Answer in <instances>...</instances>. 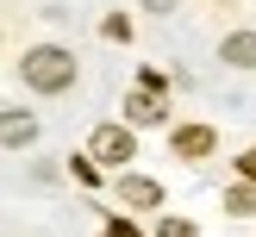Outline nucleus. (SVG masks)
<instances>
[{
    "instance_id": "4",
    "label": "nucleus",
    "mask_w": 256,
    "mask_h": 237,
    "mask_svg": "<svg viewBox=\"0 0 256 237\" xmlns=\"http://www.w3.org/2000/svg\"><path fill=\"white\" fill-rule=\"evenodd\" d=\"M232 69H256V31H232L225 37V50H219Z\"/></svg>"
},
{
    "instance_id": "8",
    "label": "nucleus",
    "mask_w": 256,
    "mask_h": 237,
    "mask_svg": "<svg viewBox=\"0 0 256 237\" xmlns=\"http://www.w3.org/2000/svg\"><path fill=\"white\" fill-rule=\"evenodd\" d=\"M225 206H232L238 219H250V212H256V187H250V181H244V187H232V194H225Z\"/></svg>"
},
{
    "instance_id": "6",
    "label": "nucleus",
    "mask_w": 256,
    "mask_h": 237,
    "mask_svg": "<svg viewBox=\"0 0 256 237\" xmlns=\"http://www.w3.org/2000/svg\"><path fill=\"white\" fill-rule=\"evenodd\" d=\"M125 200H132V206H162V187L156 181H150V175H125Z\"/></svg>"
},
{
    "instance_id": "10",
    "label": "nucleus",
    "mask_w": 256,
    "mask_h": 237,
    "mask_svg": "<svg viewBox=\"0 0 256 237\" xmlns=\"http://www.w3.org/2000/svg\"><path fill=\"white\" fill-rule=\"evenodd\" d=\"M238 175H244V181L256 187V150H244V156H238Z\"/></svg>"
},
{
    "instance_id": "7",
    "label": "nucleus",
    "mask_w": 256,
    "mask_h": 237,
    "mask_svg": "<svg viewBox=\"0 0 256 237\" xmlns=\"http://www.w3.org/2000/svg\"><path fill=\"white\" fill-rule=\"evenodd\" d=\"M125 112H132V125H156V119H162V100L144 87V94H132V100H125Z\"/></svg>"
},
{
    "instance_id": "3",
    "label": "nucleus",
    "mask_w": 256,
    "mask_h": 237,
    "mask_svg": "<svg viewBox=\"0 0 256 237\" xmlns=\"http://www.w3.org/2000/svg\"><path fill=\"white\" fill-rule=\"evenodd\" d=\"M32 137H38V119H32V112H0V144L19 150V144H32Z\"/></svg>"
},
{
    "instance_id": "2",
    "label": "nucleus",
    "mask_w": 256,
    "mask_h": 237,
    "mask_svg": "<svg viewBox=\"0 0 256 237\" xmlns=\"http://www.w3.org/2000/svg\"><path fill=\"white\" fill-rule=\"evenodd\" d=\"M88 156L106 162V169H125V156H138V144H132V131H125V125H100V131L88 137Z\"/></svg>"
},
{
    "instance_id": "1",
    "label": "nucleus",
    "mask_w": 256,
    "mask_h": 237,
    "mask_svg": "<svg viewBox=\"0 0 256 237\" xmlns=\"http://www.w3.org/2000/svg\"><path fill=\"white\" fill-rule=\"evenodd\" d=\"M25 81H32L38 94H62V87L75 81V56H69V50H56V44L32 50V56H25Z\"/></svg>"
},
{
    "instance_id": "12",
    "label": "nucleus",
    "mask_w": 256,
    "mask_h": 237,
    "mask_svg": "<svg viewBox=\"0 0 256 237\" xmlns=\"http://www.w3.org/2000/svg\"><path fill=\"white\" fill-rule=\"evenodd\" d=\"M106 237H138V231H132V225H106Z\"/></svg>"
},
{
    "instance_id": "11",
    "label": "nucleus",
    "mask_w": 256,
    "mask_h": 237,
    "mask_svg": "<svg viewBox=\"0 0 256 237\" xmlns=\"http://www.w3.org/2000/svg\"><path fill=\"white\" fill-rule=\"evenodd\" d=\"M144 6H150V12H175V0H144Z\"/></svg>"
},
{
    "instance_id": "5",
    "label": "nucleus",
    "mask_w": 256,
    "mask_h": 237,
    "mask_svg": "<svg viewBox=\"0 0 256 237\" xmlns=\"http://www.w3.org/2000/svg\"><path fill=\"white\" fill-rule=\"evenodd\" d=\"M169 144H175V156H206V150H212V131H206V125H182Z\"/></svg>"
},
{
    "instance_id": "9",
    "label": "nucleus",
    "mask_w": 256,
    "mask_h": 237,
    "mask_svg": "<svg viewBox=\"0 0 256 237\" xmlns=\"http://www.w3.org/2000/svg\"><path fill=\"white\" fill-rule=\"evenodd\" d=\"M156 237H194V225H188V219H162V231Z\"/></svg>"
}]
</instances>
